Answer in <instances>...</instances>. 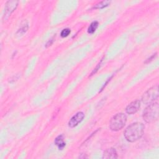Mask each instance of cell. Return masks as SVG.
Instances as JSON below:
<instances>
[{"label": "cell", "mask_w": 159, "mask_h": 159, "mask_svg": "<svg viewBox=\"0 0 159 159\" xmlns=\"http://www.w3.org/2000/svg\"><path fill=\"white\" fill-rule=\"evenodd\" d=\"M84 117V114L83 112H78L73 116L68 122V126L71 128L76 127L80 123Z\"/></svg>", "instance_id": "6"}, {"label": "cell", "mask_w": 159, "mask_h": 159, "mask_svg": "<svg viewBox=\"0 0 159 159\" xmlns=\"http://www.w3.org/2000/svg\"><path fill=\"white\" fill-rule=\"evenodd\" d=\"M27 29H28V24L26 22L25 24L24 23V24H22V25H21L20 29L18 30L17 32L20 34H24L27 30Z\"/></svg>", "instance_id": "12"}, {"label": "cell", "mask_w": 159, "mask_h": 159, "mask_svg": "<svg viewBox=\"0 0 159 159\" xmlns=\"http://www.w3.org/2000/svg\"><path fill=\"white\" fill-rule=\"evenodd\" d=\"M155 56H156V54L153 55H152L150 58H148V59H147V61H146L145 63H148V61H150L151 60H152V59H153V58H155Z\"/></svg>", "instance_id": "16"}, {"label": "cell", "mask_w": 159, "mask_h": 159, "mask_svg": "<svg viewBox=\"0 0 159 159\" xmlns=\"http://www.w3.org/2000/svg\"><path fill=\"white\" fill-rule=\"evenodd\" d=\"M145 126L141 122H134L129 125L124 132L125 139L130 142H134L140 139L143 134Z\"/></svg>", "instance_id": "1"}, {"label": "cell", "mask_w": 159, "mask_h": 159, "mask_svg": "<svg viewBox=\"0 0 159 159\" xmlns=\"http://www.w3.org/2000/svg\"><path fill=\"white\" fill-rule=\"evenodd\" d=\"M53 42V37L52 39H50L48 42H47V45H46V47H48V46H49V45H50L52 43V42Z\"/></svg>", "instance_id": "15"}, {"label": "cell", "mask_w": 159, "mask_h": 159, "mask_svg": "<svg viewBox=\"0 0 159 159\" xmlns=\"http://www.w3.org/2000/svg\"><path fill=\"white\" fill-rule=\"evenodd\" d=\"M71 30L70 29L66 28V29H64L61 32V37H66L67 36H68V35L70 34Z\"/></svg>", "instance_id": "13"}, {"label": "cell", "mask_w": 159, "mask_h": 159, "mask_svg": "<svg viewBox=\"0 0 159 159\" xmlns=\"http://www.w3.org/2000/svg\"><path fill=\"white\" fill-rule=\"evenodd\" d=\"M98 27V22L97 21L93 22L88 29V32L89 34H93Z\"/></svg>", "instance_id": "11"}, {"label": "cell", "mask_w": 159, "mask_h": 159, "mask_svg": "<svg viewBox=\"0 0 159 159\" xmlns=\"http://www.w3.org/2000/svg\"><path fill=\"white\" fill-rule=\"evenodd\" d=\"M17 5H18L17 1H9L6 2L5 8H4V13L3 15L4 20H6L9 18V17L16 9Z\"/></svg>", "instance_id": "5"}, {"label": "cell", "mask_w": 159, "mask_h": 159, "mask_svg": "<svg viewBox=\"0 0 159 159\" xmlns=\"http://www.w3.org/2000/svg\"><path fill=\"white\" fill-rule=\"evenodd\" d=\"M140 107V101L139 100H135L130 102L125 109V111L128 114H133L138 111Z\"/></svg>", "instance_id": "7"}, {"label": "cell", "mask_w": 159, "mask_h": 159, "mask_svg": "<svg viewBox=\"0 0 159 159\" xmlns=\"http://www.w3.org/2000/svg\"><path fill=\"white\" fill-rule=\"evenodd\" d=\"M102 158L105 159H115L117 158V153L115 148H109L106 149L102 155Z\"/></svg>", "instance_id": "8"}, {"label": "cell", "mask_w": 159, "mask_h": 159, "mask_svg": "<svg viewBox=\"0 0 159 159\" xmlns=\"http://www.w3.org/2000/svg\"><path fill=\"white\" fill-rule=\"evenodd\" d=\"M55 143L60 150H62L65 147V142H64V137L63 135H58L55 139Z\"/></svg>", "instance_id": "9"}, {"label": "cell", "mask_w": 159, "mask_h": 159, "mask_svg": "<svg viewBox=\"0 0 159 159\" xmlns=\"http://www.w3.org/2000/svg\"><path fill=\"white\" fill-rule=\"evenodd\" d=\"M102 60H101V61L98 63V65H97V66L96 67V68H94V70H93V72L91 73V75H93L94 73H95L98 70V69L99 68V67H100V66H101V63H102Z\"/></svg>", "instance_id": "14"}, {"label": "cell", "mask_w": 159, "mask_h": 159, "mask_svg": "<svg viewBox=\"0 0 159 159\" xmlns=\"http://www.w3.org/2000/svg\"><path fill=\"white\" fill-rule=\"evenodd\" d=\"M126 122V115L124 113H118L111 118L109 122V127L113 131H118L124 127Z\"/></svg>", "instance_id": "3"}, {"label": "cell", "mask_w": 159, "mask_h": 159, "mask_svg": "<svg viewBox=\"0 0 159 159\" xmlns=\"http://www.w3.org/2000/svg\"><path fill=\"white\" fill-rule=\"evenodd\" d=\"M158 97V85H155L148 89L142 96V101L145 104L153 102Z\"/></svg>", "instance_id": "4"}, {"label": "cell", "mask_w": 159, "mask_h": 159, "mask_svg": "<svg viewBox=\"0 0 159 159\" xmlns=\"http://www.w3.org/2000/svg\"><path fill=\"white\" fill-rule=\"evenodd\" d=\"M159 106L158 102H152L145 108L143 112V120L147 123H152L158 118Z\"/></svg>", "instance_id": "2"}, {"label": "cell", "mask_w": 159, "mask_h": 159, "mask_svg": "<svg viewBox=\"0 0 159 159\" xmlns=\"http://www.w3.org/2000/svg\"><path fill=\"white\" fill-rule=\"evenodd\" d=\"M111 1H102L98 3H97L96 5H94V9H102L104 7H107L109 5Z\"/></svg>", "instance_id": "10"}]
</instances>
